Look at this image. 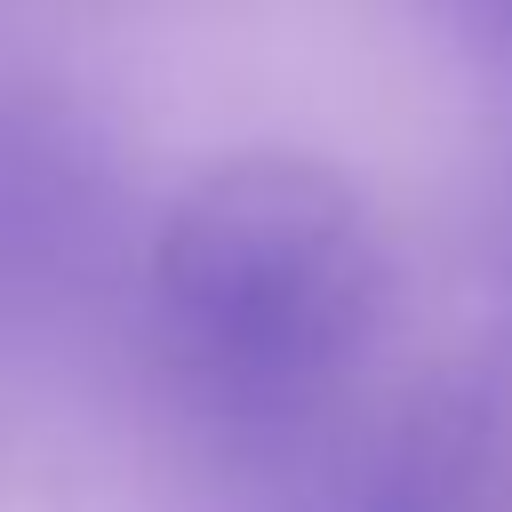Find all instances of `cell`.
<instances>
[{
    "label": "cell",
    "instance_id": "6da1fadb",
    "mask_svg": "<svg viewBox=\"0 0 512 512\" xmlns=\"http://www.w3.org/2000/svg\"><path fill=\"white\" fill-rule=\"evenodd\" d=\"M384 312V232L360 184L312 152H232L184 184L152 240L168 360L224 408L320 392Z\"/></svg>",
    "mask_w": 512,
    "mask_h": 512
}]
</instances>
